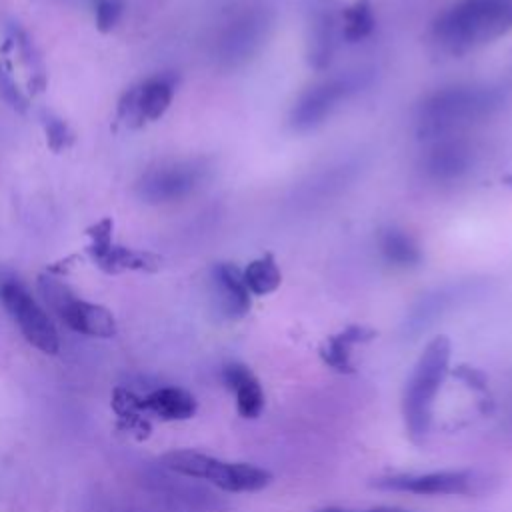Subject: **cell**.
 Returning a JSON list of instances; mask_svg holds the SVG:
<instances>
[{
    "mask_svg": "<svg viewBox=\"0 0 512 512\" xmlns=\"http://www.w3.org/2000/svg\"><path fill=\"white\" fill-rule=\"evenodd\" d=\"M376 28V16L368 0H356L354 4L342 8L340 32L342 40L354 44L368 38Z\"/></svg>",
    "mask_w": 512,
    "mask_h": 512,
    "instance_id": "44dd1931",
    "label": "cell"
},
{
    "mask_svg": "<svg viewBox=\"0 0 512 512\" xmlns=\"http://www.w3.org/2000/svg\"><path fill=\"white\" fill-rule=\"evenodd\" d=\"M122 4L120 0H96L94 2V14H96V24L102 30H110L116 20L120 18Z\"/></svg>",
    "mask_w": 512,
    "mask_h": 512,
    "instance_id": "603a6c76",
    "label": "cell"
},
{
    "mask_svg": "<svg viewBox=\"0 0 512 512\" xmlns=\"http://www.w3.org/2000/svg\"><path fill=\"white\" fill-rule=\"evenodd\" d=\"M204 178V166L194 160H174L150 168L138 182V194L152 204L190 196Z\"/></svg>",
    "mask_w": 512,
    "mask_h": 512,
    "instance_id": "9c48e42d",
    "label": "cell"
},
{
    "mask_svg": "<svg viewBox=\"0 0 512 512\" xmlns=\"http://www.w3.org/2000/svg\"><path fill=\"white\" fill-rule=\"evenodd\" d=\"M474 472L470 470H442L428 474H394L374 482L380 490L410 492L420 496L436 494H470L474 490Z\"/></svg>",
    "mask_w": 512,
    "mask_h": 512,
    "instance_id": "4fadbf2b",
    "label": "cell"
},
{
    "mask_svg": "<svg viewBox=\"0 0 512 512\" xmlns=\"http://www.w3.org/2000/svg\"><path fill=\"white\" fill-rule=\"evenodd\" d=\"M274 26V8L268 0L238 4L220 24L214 38V58L224 68L246 64L260 52Z\"/></svg>",
    "mask_w": 512,
    "mask_h": 512,
    "instance_id": "277c9868",
    "label": "cell"
},
{
    "mask_svg": "<svg viewBox=\"0 0 512 512\" xmlns=\"http://www.w3.org/2000/svg\"><path fill=\"white\" fill-rule=\"evenodd\" d=\"M454 376H458L460 380H464L470 388H474V390H484L486 388V376L480 372V370H476V368H470V366H460L456 372H454Z\"/></svg>",
    "mask_w": 512,
    "mask_h": 512,
    "instance_id": "cb8c5ba5",
    "label": "cell"
},
{
    "mask_svg": "<svg viewBox=\"0 0 512 512\" xmlns=\"http://www.w3.org/2000/svg\"><path fill=\"white\" fill-rule=\"evenodd\" d=\"M380 254L382 258L398 268H414L422 262V250L420 244L414 240L412 234H408L402 228L390 226L380 232L378 238Z\"/></svg>",
    "mask_w": 512,
    "mask_h": 512,
    "instance_id": "ffe728a7",
    "label": "cell"
},
{
    "mask_svg": "<svg viewBox=\"0 0 512 512\" xmlns=\"http://www.w3.org/2000/svg\"><path fill=\"white\" fill-rule=\"evenodd\" d=\"M94 250V260L108 272H118V270H126V268H136V270H152L158 264V258H154L148 252H136L130 248H120V246H112L108 232L98 234L96 232V240L92 244Z\"/></svg>",
    "mask_w": 512,
    "mask_h": 512,
    "instance_id": "ac0fdd59",
    "label": "cell"
},
{
    "mask_svg": "<svg viewBox=\"0 0 512 512\" xmlns=\"http://www.w3.org/2000/svg\"><path fill=\"white\" fill-rule=\"evenodd\" d=\"M376 336V332L372 328L366 326H348L342 332L330 336L324 346L320 348V356L324 360V364H328L332 370L336 372H352V362H350V350L356 344L368 342Z\"/></svg>",
    "mask_w": 512,
    "mask_h": 512,
    "instance_id": "d6986e66",
    "label": "cell"
},
{
    "mask_svg": "<svg viewBox=\"0 0 512 512\" xmlns=\"http://www.w3.org/2000/svg\"><path fill=\"white\" fill-rule=\"evenodd\" d=\"M342 10L336 0L306 2V60L314 70L332 64L338 48Z\"/></svg>",
    "mask_w": 512,
    "mask_h": 512,
    "instance_id": "30bf717a",
    "label": "cell"
},
{
    "mask_svg": "<svg viewBox=\"0 0 512 512\" xmlns=\"http://www.w3.org/2000/svg\"><path fill=\"white\" fill-rule=\"evenodd\" d=\"M450 340L446 336L432 338L422 350L414 370L406 382L402 396V414L406 430L414 440H422L432 422V404L450 364Z\"/></svg>",
    "mask_w": 512,
    "mask_h": 512,
    "instance_id": "3957f363",
    "label": "cell"
},
{
    "mask_svg": "<svg viewBox=\"0 0 512 512\" xmlns=\"http://www.w3.org/2000/svg\"><path fill=\"white\" fill-rule=\"evenodd\" d=\"M430 148L422 156V172L432 182H454L466 176L476 164L478 150L464 134L430 140Z\"/></svg>",
    "mask_w": 512,
    "mask_h": 512,
    "instance_id": "7c38bea8",
    "label": "cell"
},
{
    "mask_svg": "<svg viewBox=\"0 0 512 512\" xmlns=\"http://www.w3.org/2000/svg\"><path fill=\"white\" fill-rule=\"evenodd\" d=\"M0 302L20 328L22 336L34 348L44 354H56L60 350V338L54 322L18 278H0Z\"/></svg>",
    "mask_w": 512,
    "mask_h": 512,
    "instance_id": "52a82bcc",
    "label": "cell"
},
{
    "mask_svg": "<svg viewBox=\"0 0 512 512\" xmlns=\"http://www.w3.org/2000/svg\"><path fill=\"white\" fill-rule=\"evenodd\" d=\"M222 380L226 388L236 394V410L242 418H258L264 408V392L258 378L248 366L240 362H230L222 368Z\"/></svg>",
    "mask_w": 512,
    "mask_h": 512,
    "instance_id": "2e32d148",
    "label": "cell"
},
{
    "mask_svg": "<svg viewBox=\"0 0 512 512\" xmlns=\"http://www.w3.org/2000/svg\"><path fill=\"white\" fill-rule=\"evenodd\" d=\"M162 464L182 476L206 480L226 492H256L272 482V474L246 462H224L194 450H174L162 456Z\"/></svg>",
    "mask_w": 512,
    "mask_h": 512,
    "instance_id": "5b68a950",
    "label": "cell"
},
{
    "mask_svg": "<svg viewBox=\"0 0 512 512\" xmlns=\"http://www.w3.org/2000/svg\"><path fill=\"white\" fill-rule=\"evenodd\" d=\"M484 288L486 284L480 280H458L422 294L406 316L404 332L410 336L420 334L422 330L432 326L440 316H444L448 310L478 296Z\"/></svg>",
    "mask_w": 512,
    "mask_h": 512,
    "instance_id": "8fae6325",
    "label": "cell"
},
{
    "mask_svg": "<svg viewBox=\"0 0 512 512\" xmlns=\"http://www.w3.org/2000/svg\"><path fill=\"white\" fill-rule=\"evenodd\" d=\"M244 282L250 290V294L264 296L274 292L280 286L282 274L278 270V264L272 254H264L256 260H252L244 270H242Z\"/></svg>",
    "mask_w": 512,
    "mask_h": 512,
    "instance_id": "7402d4cb",
    "label": "cell"
},
{
    "mask_svg": "<svg viewBox=\"0 0 512 512\" xmlns=\"http://www.w3.org/2000/svg\"><path fill=\"white\" fill-rule=\"evenodd\" d=\"M512 30V0H454L432 24L434 44L454 56Z\"/></svg>",
    "mask_w": 512,
    "mask_h": 512,
    "instance_id": "7a4b0ae2",
    "label": "cell"
},
{
    "mask_svg": "<svg viewBox=\"0 0 512 512\" xmlns=\"http://www.w3.org/2000/svg\"><path fill=\"white\" fill-rule=\"evenodd\" d=\"M212 300L220 316L228 320L242 318L250 310V290L244 282L242 270L234 264L220 262L210 270Z\"/></svg>",
    "mask_w": 512,
    "mask_h": 512,
    "instance_id": "9a60e30c",
    "label": "cell"
},
{
    "mask_svg": "<svg viewBox=\"0 0 512 512\" xmlns=\"http://www.w3.org/2000/svg\"><path fill=\"white\" fill-rule=\"evenodd\" d=\"M372 80L370 70H350L316 82L306 88L290 110V126L296 132H308L326 122L342 102L364 90Z\"/></svg>",
    "mask_w": 512,
    "mask_h": 512,
    "instance_id": "8992f818",
    "label": "cell"
},
{
    "mask_svg": "<svg viewBox=\"0 0 512 512\" xmlns=\"http://www.w3.org/2000/svg\"><path fill=\"white\" fill-rule=\"evenodd\" d=\"M510 92L506 84H454L428 94L416 112L418 134L438 140L462 134L468 126L490 118Z\"/></svg>",
    "mask_w": 512,
    "mask_h": 512,
    "instance_id": "6da1fadb",
    "label": "cell"
},
{
    "mask_svg": "<svg viewBox=\"0 0 512 512\" xmlns=\"http://www.w3.org/2000/svg\"><path fill=\"white\" fill-rule=\"evenodd\" d=\"M38 286L46 304L74 332L94 338H110L116 334V320L108 308L76 298L62 282L50 276H42Z\"/></svg>",
    "mask_w": 512,
    "mask_h": 512,
    "instance_id": "ba28073f",
    "label": "cell"
},
{
    "mask_svg": "<svg viewBox=\"0 0 512 512\" xmlns=\"http://www.w3.org/2000/svg\"><path fill=\"white\" fill-rule=\"evenodd\" d=\"M140 408L162 420H188L196 412V400L184 388L166 386L140 398Z\"/></svg>",
    "mask_w": 512,
    "mask_h": 512,
    "instance_id": "e0dca14e",
    "label": "cell"
},
{
    "mask_svg": "<svg viewBox=\"0 0 512 512\" xmlns=\"http://www.w3.org/2000/svg\"><path fill=\"white\" fill-rule=\"evenodd\" d=\"M174 88L176 78L170 74L148 78L124 94V100L120 102V116L130 126H140L146 120H158L168 110Z\"/></svg>",
    "mask_w": 512,
    "mask_h": 512,
    "instance_id": "5bb4252c",
    "label": "cell"
},
{
    "mask_svg": "<svg viewBox=\"0 0 512 512\" xmlns=\"http://www.w3.org/2000/svg\"><path fill=\"white\" fill-rule=\"evenodd\" d=\"M318 512H352V510H342V508H322ZM364 512H408L402 508H390V506H382V508H372V510H364Z\"/></svg>",
    "mask_w": 512,
    "mask_h": 512,
    "instance_id": "d4e9b609",
    "label": "cell"
}]
</instances>
